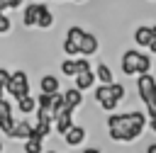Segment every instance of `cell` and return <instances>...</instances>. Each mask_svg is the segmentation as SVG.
<instances>
[{
    "label": "cell",
    "instance_id": "cell-35",
    "mask_svg": "<svg viewBox=\"0 0 156 153\" xmlns=\"http://www.w3.org/2000/svg\"><path fill=\"white\" fill-rule=\"evenodd\" d=\"M73 2H83V0H73Z\"/></svg>",
    "mask_w": 156,
    "mask_h": 153
},
{
    "label": "cell",
    "instance_id": "cell-28",
    "mask_svg": "<svg viewBox=\"0 0 156 153\" xmlns=\"http://www.w3.org/2000/svg\"><path fill=\"white\" fill-rule=\"evenodd\" d=\"M149 129H151V131L156 134V119H149Z\"/></svg>",
    "mask_w": 156,
    "mask_h": 153
},
{
    "label": "cell",
    "instance_id": "cell-18",
    "mask_svg": "<svg viewBox=\"0 0 156 153\" xmlns=\"http://www.w3.org/2000/svg\"><path fill=\"white\" fill-rule=\"evenodd\" d=\"M17 109H20L22 114H32V112H37V97L27 95V97L17 100Z\"/></svg>",
    "mask_w": 156,
    "mask_h": 153
},
{
    "label": "cell",
    "instance_id": "cell-12",
    "mask_svg": "<svg viewBox=\"0 0 156 153\" xmlns=\"http://www.w3.org/2000/svg\"><path fill=\"white\" fill-rule=\"evenodd\" d=\"M93 73H95V80H100V85H110V83H115V75H112V68H110L107 63H98Z\"/></svg>",
    "mask_w": 156,
    "mask_h": 153
},
{
    "label": "cell",
    "instance_id": "cell-29",
    "mask_svg": "<svg viewBox=\"0 0 156 153\" xmlns=\"http://www.w3.org/2000/svg\"><path fill=\"white\" fill-rule=\"evenodd\" d=\"M146 153H156V143H149L146 146Z\"/></svg>",
    "mask_w": 156,
    "mask_h": 153
},
{
    "label": "cell",
    "instance_id": "cell-26",
    "mask_svg": "<svg viewBox=\"0 0 156 153\" xmlns=\"http://www.w3.org/2000/svg\"><path fill=\"white\" fill-rule=\"evenodd\" d=\"M151 53H156V24H151V41H149V46H146Z\"/></svg>",
    "mask_w": 156,
    "mask_h": 153
},
{
    "label": "cell",
    "instance_id": "cell-2",
    "mask_svg": "<svg viewBox=\"0 0 156 153\" xmlns=\"http://www.w3.org/2000/svg\"><path fill=\"white\" fill-rule=\"evenodd\" d=\"M122 73L129 78V75H144V73H149L151 70V56L149 53H141V51H136V49H129V51H124L122 53Z\"/></svg>",
    "mask_w": 156,
    "mask_h": 153
},
{
    "label": "cell",
    "instance_id": "cell-3",
    "mask_svg": "<svg viewBox=\"0 0 156 153\" xmlns=\"http://www.w3.org/2000/svg\"><path fill=\"white\" fill-rule=\"evenodd\" d=\"M124 97H127V87L119 85V83H110V85H98L95 87V100L105 112H112L119 104V100H124Z\"/></svg>",
    "mask_w": 156,
    "mask_h": 153
},
{
    "label": "cell",
    "instance_id": "cell-11",
    "mask_svg": "<svg viewBox=\"0 0 156 153\" xmlns=\"http://www.w3.org/2000/svg\"><path fill=\"white\" fill-rule=\"evenodd\" d=\"M63 102H66V107H68L71 112H76V109L83 104V92L76 90V87H68V90L63 92Z\"/></svg>",
    "mask_w": 156,
    "mask_h": 153
},
{
    "label": "cell",
    "instance_id": "cell-9",
    "mask_svg": "<svg viewBox=\"0 0 156 153\" xmlns=\"http://www.w3.org/2000/svg\"><path fill=\"white\" fill-rule=\"evenodd\" d=\"M34 131V124L29 119H22V121H15V129L10 131V138H17V141H27Z\"/></svg>",
    "mask_w": 156,
    "mask_h": 153
},
{
    "label": "cell",
    "instance_id": "cell-33",
    "mask_svg": "<svg viewBox=\"0 0 156 153\" xmlns=\"http://www.w3.org/2000/svg\"><path fill=\"white\" fill-rule=\"evenodd\" d=\"M0 153H2V141H0Z\"/></svg>",
    "mask_w": 156,
    "mask_h": 153
},
{
    "label": "cell",
    "instance_id": "cell-14",
    "mask_svg": "<svg viewBox=\"0 0 156 153\" xmlns=\"http://www.w3.org/2000/svg\"><path fill=\"white\" fill-rule=\"evenodd\" d=\"M95 85V73L93 70H88V73H78L76 75V90H80V92H85V90H90Z\"/></svg>",
    "mask_w": 156,
    "mask_h": 153
},
{
    "label": "cell",
    "instance_id": "cell-22",
    "mask_svg": "<svg viewBox=\"0 0 156 153\" xmlns=\"http://www.w3.org/2000/svg\"><path fill=\"white\" fill-rule=\"evenodd\" d=\"M10 29H12V19L5 12H0V34H10Z\"/></svg>",
    "mask_w": 156,
    "mask_h": 153
},
{
    "label": "cell",
    "instance_id": "cell-4",
    "mask_svg": "<svg viewBox=\"0 0 156 153\" xmlns=\"http://www.w3.org/2000/svg\"><path fill=\"white\" fill-rule=\"evenodd\" d=\"M5 90L10 92V97H12L15 102L22 100V97H27V95H29V75H27L24 70H15V73H10V83H7Z\"/></svg>",
    "mask_w": 156,
    "mask_h": 153
},
{
    "label": "cell",
    "instance_id": "cell-7",
    "mask_svg": "<svg viewBox=\"0 0 156 153\" xmlns=\"http://www.w3.org/2000/svg\"><path fill=\"white\" fill-rule=\"evenodd\" d=\"M41 5H44V2H27V5L22 7V24H24V27H37Z\"/></svg>",
    "mask_w": 156,
    "mask_h": 153
},
{
    "label": "cell",
    "instance_id": "cell-32",
    "mask_svg": "<svg viewBox=\"0 0 156 153\" xmlns=\"http://www.w3.org/2000/svg\"><path fill=\"white\" fill-rule=\"evenodd\" d=\"M2 92H5V90H2V87H0V97H2Z\"/></svg>",
    "mask_w": 156,
    "mask_h": 153
},
{
    "label": "cell",
    "instance_id": "cell-24",
    "mask_svg": "<svg viewBox=\"0 0 156 153\" xmlns=\"http://www.w3.org/2000/svg\"><path fill=\"white\" fill-rule=\"evenodd\" d=\"M37 107H49V109H51V95H44V92H41V95L37 97Z\"/></svg>",
    "mask_w": 156,
    "mask_h": 153
},
{
    "label": "cell",
    "instance_id": "cell-1",
    "mask_svg": "<svg viewBox=\"0 0 156 153\" xmlns=\"http://www.w3.org/2000/svg\"><path fill=\"white\" fill-rule=\"evenodd\" d=\"M149 119L144 112H124V114H110L107 117V136L115 143H134L144 129H146Z\"/></svg>",
    "mask_w": 156,
    "mask_h": 153
},
{
    "label": "cell",
    "instance_id": "cell-31",
    "mask_svg": "<svg viewBox=\"0 0 156 153\" xmlns=\"http://www.w3.org/2000/svg\"><path fill=\"white\" fill-rule=\"evenodd\" d=\"M83 153H100V148H85Z\"/></svg>",
    "mask_w": 156,
    "mask_h": 153
},
{
    "label": "cell",
    "instance_id": "cell-17",
    "mask_svg": "<svg viewBox=\"0 0 156 153\" xmlns=\"http://www.w3.org/2000/svg\"><path fill=\"white\" fill-rule=\"evenodd\" d=\"M39 87H41L44 95H56L58 92V78L56 75H44L41 83H39Z\"/></svg>",
    "mask_w": 156,
    "mask_h": 153
},
{
    "label": "cell",
    "instance_id": "cell-6",
    "mask_svg": "<svg viewBox=\"0 0 156 153\" xmlns=\"http://www.w3.org/2000/svg\"><path fill=\"white\" fill-rule=\"evenodd\" d=\"M85 138H88V131H85V126H80V124H73V126L63 134L66 146H80V143H85Z\"/></svg>",
    "mask_w": 156,
    "mask_h": 153
},
{
    "label": "cell",
    "instance_id": "cell-8",
    "mask_svg": "<svg viewBox=\"0 0 156 153\" xmlns=\"http://www.w3.org/2000/svg\"><path fill=\"white\" fill-rule=\"evenodd\" d=\"M71 126H73V112L66 107L61 114H56V117H54V131H58V134L63 136Z\"/></svg>",
    "mask_w": 156,
    "mask_h": 153
},
{
    "label": "cell",
    "instance_id": "cell-5",
    "mask_svg": "<svg viewBox=\"0 0 156 153\" xmlns=\"http://www.w3.org/2000/svg\"><path fill=\"white\" fill-rule=\"evenodd\" d=\"M136 92H139V100L141 102H149L156 97V78L151 73H144L136 78Z\"/></svg>",
    "mask_w": 156,
    "mask_h": 153
},
{
    "label": "cell",
    "instance_id": "cell-23",
    "mask_svg": "<svg viewBox=\"0 0 156 153\" xmlns=\"http://www.w3.org/2000/svg\"><path fill=\"white\" fill-rule=\"evenodd\" d=\"M76 68H78V73H88V70H93V66H90V58H76Z\"/></svg>",
    "mask_w": 156,
    "mask_h": 153
},
{
    "label": "cell",
    "instance_id": "cell-36",
    "mask_svg": "<svg viewBox=\"0 0 156 153\" xmlns=\"http://www.w3.org/2000/svg\"><path fill=\"white\" fill-rule=\"evenodd\" d=\"M154 78H156V75H154Z\"/></svg>",
    "mask_w": 156,
    "mask_h": 153
},
{
    "label": "cell",
    "instance_id": "cell-15",
    "mask_svg": "<svg viewBox=\"0 0 156 153\" xmlns=\"http://www.w3.org/2000/svg\"><path fill=\"white\" fill-rule=\"evenodd\" d=\"M51 27H54V12H51L46 5H41L39 19H37V29H51Z\"/></svg>",
    "mask_w": 156,
    "mask_h": 153
},
{
    "label": "cell",
    "instance_id": "cell-21",
    "mask_svg": "<svg viewBox=\"0 0 156 153\" xmlns=\"http://www.w3.org/2000/svg\"><path fill=\"white\" fill-rule=\"evenodd\" d=\"M7 119H12V104H10L5 97H0V126H2Z\"/></svg>",
    "mask_w": 156,
    "mask_h": 153
},
{
    "label": "cell",
    "instance_id": "cell-34",
    "mask_svg": "<svg viewBox=\"0 0 156 153\" xmlns=\"http://www.w3.org/2000/svg\"><path fill=\"white\" fill-rule=\"evenodd\" d=\"M46 153H56V151H46Z\"/></svg>",
    "mask_w": 156,
    "mask_h": 153
},
{
    "label": "cell",
    "instance_id": "cell-19",
    "mask_svg": "<svg viewBox=\"0 0 156 153\" xmlns=\"http://www.w3.org/2000/svg\"><path fill=\"white\" fill-rule=\"evenodd\" d=\"M22 151H24V153H44V141H41V138H34V136H29V138L24 141Z\"/></svg>",
    "mask_w": 156,
    "mask_h": 153
},
{
    "label": "cell",
    "instance_id": "cell-10",
    "mask_svg": "<svg viewBox=\"0 0 156 153\" xmlns=\"http://www.w3.org/2000/svg\"><path fill=\"white\" fill-rule=\"evenodd\" d=\"M95 53H98V39H95V34L85 32V36H83V41H80V49H78V56L90 58V56H95Z\"/></svg>",
    "mask_w": 156,
    "mask_h": 153
},
{
    "label": "cell",
    "instance_id": "cell-30",
    "mask_svg": "<svg viewBox=\"0 0 156 153\" xmlns=\"http://www.w3.org/2000/svg\"><path fill=\"white\" fill-rule=\"evenodd\" d=\"M7 10V0H0V12H5Z\"/></svg>",
    "mask_w": 156,
    "mask_h": 153
},
{
    "label": "cell",
    "instance_id": "cell-16",
    "mask_svg": "<svg viewBox=\"0 0 156 153\" xmlns=\"http://www.w3.org/2000/svg\"><path fill=\"white\" fill-rule=\"evenodd\" d=\"M149 41H151V24H149V27H146V24L136 27V29H134V44H136V46H149Z\"/></svg>",
    "mask_w": 156,
    "mask_h": 153
},
{
    "label": "cell",
    "instance_id": "cell-25",
    "mask_svg": "<svg viewBox=\"0 0 156 153\" xmlns=\"http://www.w3.org/2000/svg\"><path fill=\"white\" fill-rule=\"evenodd\" d=\"M7 83H10V70L0 66V87L5 90V87H7Z\"/></svg>",
    "mask_w": 156,
    "mask_h": 153
},
{
    "label": "cell",
    "instance_id": "cell-20",
    "mask_svg": "<svg viewBox=\"0 0 156 153\" xmlns=\"http://www.w3.org/2000/svg\"><path fill=\"white\" fill-rule=\"evenodd\" d=\"M61 73H63V75H68V78H76V75H78L76 58H63V61H61Z\"/></svg>",
    "mask_w": 156,
    "mask_h": 153
},
{
    "label": "cell",
    "instance_id": "cell-27",
    "mask_svg": "<svg viewBox=\"0 0 156 153\" xmlns=\"http://www.w3.org/2000/svg\"><path fill=\"white\" fill-rule=\"evenodd\" d=\"M17 7H24V0H7V10H17Z\"/></svg>",
    "mask_w": 156,
    "mask_h": 153
},
{
    "label": "cell",
    "instance_id": "cell-13",
    "mask_svg": "<svg viewBox=\"0 0 156 153\" xmlns=\"http://www.w3.org/2000/svg\"><path fill=\"white\" fill-rule=\"evenodd\" d=\"M83 36H85V29H83V27H78V24H73V27H68V32H66L63 41H68V44H73L76 49H80Z\"/></svg>",
    "mask_w": 156,
    "mask_h": 153
}]
</instances>
